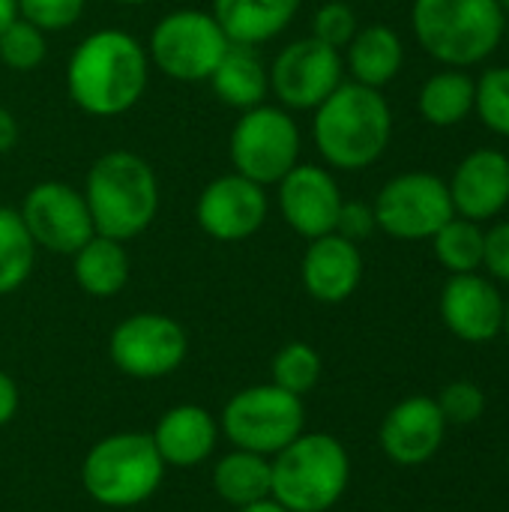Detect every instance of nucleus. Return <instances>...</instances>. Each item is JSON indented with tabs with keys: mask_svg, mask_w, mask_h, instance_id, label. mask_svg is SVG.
Wrapping results in <instances>:
<instances>
[{
	"mask_svg": "<svg viewBox=\"0 0 509 512\" xmlns=\"http://www.w3.org/2000/svg\"><path fill=\"white\" fill-rule=\"evenodd\" d=\"M150 84L147 48L126 30L102 27L84 36L66 63L69 99L90 117L108 120L132 111Z\"/></svg>",
	"mask_w": 509,
	"mask_h": 512,
	"instance_id": "obj_1",
	"label": "nucleus"
},
{
	"mask_svg": "<svg viewBox=\"0 0 509 512\" xmlns=\"http://www.w3.org/2000/svg\"><path fill=\"white\" fill-rule=\"evenodd\" d=\"M312 138L321 159L339 171L375 165L393 138V111L381 90L342 81L318 108Z\"/></svg>",
	"mask_w": 509,
	"mask_h": 512,
	"instance_id": "obj_2",
	"label": "nucleus"
},
{
	"mask_svg": "<svg viewBox=\"0 0 509 512\" xmlns=\"http://www.w3.org/2000/svg\"><path fill=\"white\" fill-rule=\"evenodd\" d=\"M81 192L96 234L117 243L141 237L159 213L156 171L132 150L102 153L90 165Z\"/></svg>",
	"mask_w": 509,
	"mask_h": 512,
	"instance_id": "obj_3",
	"label": "nucleus"
},
{
	"mask_svg": "<svg viewBox=\"0 0 509 512\" xmlns=\"http://www.w3.org/2000/svg\"><path fill=\"white\" fill-rule=\"evenodd\" d=\"M348 483L351 456L327 432H303L270 459V498L288 512L333 510Z\"/></svg>",
	"mask_w": 509,
	"mask_h": 512,
	"instance_id": "obj_4",
	"label": "nucleus"
},
{
	"mask_svg": "<svg viewBox=\"0 0 509 512\" xmlns=\"http://www.w3.org/2000/svg\"><path fill=\"white\" fill-rule=\"evenodd\" d=\"M411 27L429 57L468 69L495 54L507 33V12L498 0H414Z\"/></svg>",
	"mask_w": 509,
	"mask_h": 512,
	"instance_id": "obj_5",
	"label": "nucleus"
},
{
	"mask_svg": "<svg viewBox=\"0 0 509 512\" xmlns=\"http://www.w3.org/2000/svg\"><path fill=\"white\" fill-rule=\"evenodd\" d=\"M165 471L168 468L147 432H117L87 450L81 462V486L99 507L129 510L159 492Z\"/></svg>",
	"mask_w": 509,
	"mask_h": 512,
	"instance_id": "obj_6",
	"label": "nucleus"
},
{
	"mask_svg": "<svg viewBox=\"0 0 509 512\" xmlns=\"http://www.w3.org/2000/svg\"><path fill=\"white\" fill-rule=\"evenodd\" d=\"M306 429V405L300 396L276 384H255L234 393L219 417V432L231 447L273 459Z\"/></svg>",
	"mask_w": 509,
	"mask_h": 512,
	"instance_id": "obj_7",
	"label": "nucleus"
},
{
	"mask_svg": "<svg viewBox=\"0 0 509 512\" xmlns=\"http://www.w3.org/2000/svg\"><path fill=\"white\" fill-rule=\"evenodd\" d=\"M228 45L231 39L225 36L213 12L174 9L156 21L147 42V57L150 66H156L162 75L183 84H195L210 81Z\"/></svg>",
	"mask_w": 509,
	"mask_h": 512,
	"instance_id": "obj_8",
	"label": "nucleus"
},
{
	"mask_svg": "<svg viewBox=\"0 0 509 512\" xmlns=\"http://www.w3.org/2000/svg\"><path fill=\"white\" fill-rule=\"evenodd\" d=\"M300 129L282 105H255L240 111L231 129L228 156L237 174L258 186H276L300 162Z\"/></svg>",
	"mask_w": 509,
	"mask_h": 512,
	"instance_id": "obj_9",
	"label": "nucleus"
},
{
	"mask_svg": "<svg viewBox=\"0 0 509 512\" xmlns=\"http://www.w3.org/2000/svg\"><path fill=\"white\" fill-rule=\"evenodd\" d=\"M189 354V336L171 315L135 312L108 336V357L117 372L135 381H159L174 375Z\"/></svg>",
	"mask_w": 509,
	"mask_h": 512,
	"instance_id": "obj_10",
	"label": "nucleus"
},
{
	"mask_svg": "<svg viewBox=\"0 0 509 512\" xmlns=\"http://www.w3.org/2000/svg\"><path fill=\"white\" fill-rule=\"evenodd\" d=\"M372 210L378 228L396 240H432L456 216L450 186L429 171H408L387 180Z\"/></svg>",
	"mask_w": 509,
	"mask_h": 512,
	"instance_id": "obj_11",
	"label": "nucleus"
},
{
	"mask_svg": "<svg viewBox=\"0 0 509 512\" xmlns=\"http://www.w3.org/2000/svg\"><path fill=\"white\" fill-rule=\"evenodd\" d=\"M342 81V54L315 36L285 45L270 63V93L285 111H315Z\"/></svg>",
	"mask_w": 509,
	"mask_h": 512,
	"instance_id": "obj_12",
	"label": "nucleus"
},
{
	"mask_svg": "<svg viewBox=\"0 0 509 512\" xmlns=\"http://www.w3.org/2000/svg\"><path fill=\"white\" fill-rule=\"evenodd\" d=\"M18 213L36 249L54 255H75L96 234L84 192L63 180L36 183L24 195Z\"/></svg>",
	"mask_w": 509,
	"mask_h": 512,
	"instance_id": "obj_13",
	"label": "nucleus"
},
{
	"mask_svg": "<svg viewBox=\"0 0 509 512\" xmlns=\"http://www.w3.org/2000/svg\"><path fill=\"white\" fill-rule=\"evenodd\" d=\"M267 189L231 171L210 180L195 204V219L201 231L219 243H240L261 231L267 222Z\"/></svg>",
	"mask_w": 509,
	"mask_h": 512,
	"instance_id": "obj_14",
	"label": "nucleus"
},
{
	"mask_svg": "<svg viewBox=\"0 0 509 512\" xmlns=\"http://www.w3.org/2000/svg\"><path fill=\"white\" fill-rule=\"evenodd\" d=\"M279 213L291 231L306 240L336 231L342 210V189L336 177L321 165H294L279 183Z\"/></svg>",
	"mask_w": 509,
	"mask_h": 512,
	"instance_id": "obj_15",
	"label": "nucleus"
},
{
	"mask_svg": "<svg viewBox=\"0 0 509 512\" xmlns=\"http://www.w3.org/2000/svg\"><path fill=\"white\" fill-rule=\"evenodd\" d=\"M447 435V420L435 399L429 396H408L387 411L378 429L381 450L390 462L402 468H417L429 462Z\"/></svg>",
	"mask_w": 509,
	"mask_h": 512,
	"instance_id": "obj_16",
	"label": "nucleus"
},
{
	"mask_svg": "<svg viewBox=\"0 0 509 512\" xmlns=\"http://www.w3.org/2000/svg\"><path fill=\"white\" fill-rule=\"evenodd\" d=\"M441 318L456 339L483 345L504 327V297L492 279L459 273L441 291Z\"/></svg>",
	"mask_w": 509,
	"mask_h": 512,
	"instance_id": "obj_17",
	"label": "nucleus"
},
{
	"mask_svg": "<svg viewBox=\"0 0 509 512\" xmlns=\"http://www.w3.org/2000/svg\"><path fill=\"white\" fill-rule=\"evenodd\" d=\"M447 186L456 216L471 222L495 219L509 204V156L495 147H480L456 165Z\"/></svg>",
	"mask_w": 509,
	"mask_h": 512,
	"instance_id": "obj_18",
	"label": "nucleus"
},
{
	"mask_svg": "<svg viewBox=\"0 0 509 512\" xmlns=\"http://www.w3.org/2000/svg\"><path fill=\"white\" fill-rule=\"evenodd\" d=\"M300 279L312 300L327 306L345 303L363 282L360 243H351L336 231L309 240L300 261Z\"/></svg>",
	"mask_w": 509,
	"mask_h": 512,
	"instance_id": "obj_19",
	"label": "nucleus"
},
{
	"mask_svg": "<svg viewBox=\"0 0 509 512\" xmlns=\"http://www.w3.org/2000/svg\"><path fill=\"white\" fill-rule=\"evenodd\" d=\"M219 420L201 405L168 408L156 429L150 432L165 468H195L204 465L219 444Z\"/></svg>",
	"mask_w": 509,
	"mask_h": 512,
	"instance_id": "obj_20",
	"label": "nucleus"
},
{
	"mask_svg": "<svg viewBox=\"0 0 509 512\" xmlns=\"http://www.w3.org/2000/svg\"><path fill=\"white\" fill-rule=\"evenodd\" d=\"M303 0H213L210 12L237 45H261L288 30Z\"/></svg>",
	"mask_w": 509,
	"mask_h": 512,
	"instance_id": "obj_21",
	"label": "nucleus"
},
{
	"mask_svg": "<svg viewBox=\"0 0 509 512\" xmlns=\"http://www.w3.org/2000/svg\"><path fill=\"white\" fill-rule=\"evenodd\" d=\"M210 87L228 108L249 111L261 105L270 93V66L264 63L255 45L231 42L210 75Z\"/></svg>",
	"mask_w": 509,
	"mask_h": 512,
	"instance_id": "obj_22",
	"label": "nucleus"
},
{
	"mask_svg": "<svg viewBox=\"0 0 509 512\" xmlns=\"http://www.w3.org/2000/svg\"><path fill=\"white\" fill-rule=\"evenodd\" d=\"M402 63H405V45L399 33L387 24L360 27L348 42L345 66L357 84L381 90L402 72Z\"/></svg>",
	"mask_w": 509,
	"mask_h": 512,
	"instance_id": "obj_23",
	"label": "nucleus"
},
{
	"mask_svg": "<svg viewBox=\"0 0 509 512\" xmlns=\"http://www.w3.org/2000/svg\"><path fill=\"white\" fill-rule=\"evenodd\" d=\"M72 276H75L78 288L87 297H96V300L117 297L126 288V282H129V255H126V246L117 243V240H111V237L93 234L72 255Z\"/></svg>",
	"mask_w": 509,
	"mask_h": 512,
	"instance_id": "obj_24",
	"label": "nucleus"
},
{
	"mask_svg": "<svg viewBox=\"0 0 509 512\" xmlns=\"http://www.w3.org/2000/svg\"><path fill=\"white\" fill-rule=\"evenodd\" d=\"M213 492L234 510L267 501L270 498V459L231 447V453H225L213 465Z\"/></svg>",
	"mask_w": 509,
	"mask_h": 512,
	"instance_id": "obj_25",
	"label": "nucleus"
},
{
	"mask_svg": "<svg viewBox=\"0 0 509 512\" xmlns=\"http://www.w3.org/2000/svg\"><path fill=\"white\" fill-rule=\"evenodd\" d=\"M474 102H477V81L465 69L444 66L420 87L417 108L426 123L447 129V126H459L474 111Z\"/></svg>",
	"mask_w": 509,
	"mask_h": 512,
	"instance_id": "obj_26",
	"label": "nucleus"
},
{
	"mask_svg": "<svg viewBox=\"0 0 509 512\" xmlns=\"http://www.w3.org/2000/svg\"><path fill=\"white\" fill-rule=\"evenodd\" d=\"M36 243L30 240L21 213L0 204V297L15 294L33 273Z\"/></svg>",
	"mask_w": 509,
	"mask_h": 512,
	"instance_id": "obj_27",
	"label": "nucleus"
},
{
	"mask_svg": "<svg viewBox=\"0 0 509 512\" xmlns=\"http://www.w3.org/2000/svg\"><path fill=\"white\" fill-rule=\"evenodd\" d=\"M483 237H486V231L480 228V222H471L465 216H453L432 237V249H435L438 264L444 270H450L453 276L477 273L483 267Z\"/></svg>",
	"mask_w": 509,
	"mask_h": 512,
	"instance_id": "obj_28",
	"label": "nucleus"
},
{
	"mask_svg": "<svg viewBox=\"0 0 509 512\" xmlns=\"http://www.w3.org/2000/svg\"><path fill=\"white\" fill-rule=\"evenodd\" d=\"M270 375H273L270 384L303 399L321 381V354L309 342H288L276 351Z\"/></svg>",
	"mask_w": 509,
	"mask_h": 512,
	"instance_id": "obj_29",
	"label": "nucleus"
},
{
	"mask_svg": "<svg viewBox=\"0 0 509 512\" xmlns=\"http://www.w3.org/2000/svg\"><path fill=\"white\" fill-rule=\"evenodd\" d=\"M48 33H42L36 24L15 18L3 33H0V63L12 72H33L42 66L48 54Z\"/></svg>",
	"mask_w": 509,
	"mask_h": 512,
	"instance_id": "obj_30",
	"label": "nucleus"
},
{
	"mask_svg": "<svg viewBox=\"0 0 509 512\" xmlns=\"http://www.w3.org/2000/svg\"><path fill=\"white\" fill-rule=\"evenodd\" d=\"M474 111L480 114L486 129H492L495 135L509 138V66L486 69L477 78Z\"/></svg>",
	"mask_w": 509,
	"mask_h": 512,
	"instance_id": "obj_31",
	"label": "nucleus"
},
{
	"mask_svg": "<svg viewBox=\"0 0 509 512\" xmlns=\"http://www.w3.org/2000/svg\"><path fill=\"white\" fill-rule=\"evenodd\" d=\"M438 408L447 426H471L486 414V393L471 381H453L438 393Z\"/></svg>",
	"mask_w": 509,
	"mask_h": 512,
	"instance_id": "obj_32",
	"label": "nucleus"
},
{
	"mask_svg": "<svg viewBox=\"0 0 509 512\" xmlns=\"http://www.w3.org/2000/svg\"><path fill=\"white\" fill-rule=\"evenodd\" d=\"M84 6L87 0H18V18L42 33H63L84 15Z\"/></svg>",
	"mask_w": 509,
	"mask_h": 512,
	"instance_id": "obj_33",
	"label": "nucleus"
},
{
	"mask_svg": "<svg viewBox=\"0 0 509 512\" xmlns=\"http://www.w3.org/2000/svg\"><path fill=\"white\" fill-rule=\"evenodd\" d=\"M357 30H360L357 15H354V9H351L348 3H342V0L324 3V6L315 12V18H312V36H315L318 42L336 48V51L348 48V42L354 39Z\"/></svg>",
	"mask_w": 509,
	"mask_h": 512,
	"instance_id": "obj_34",
	"label": "nucleus"
},
{
	"mask_svg": "<svg viewBox=\"0 0 509 512\" xmlns=\"http://www.w3.org/2000/svg\"><path fill=\"white\" fill-rule=\"evenodd\" d=\"M375 228H378V222H375L372 204H363V201H342V210H339V219H336V234H342V237L351 240V243H360V240L372 237Z\"/></svg>",
	"mask_w": 509,
	"mask_h": 512,
	"instance_id": "obj_35",
	"label": "nucleus"
},
{
	"mask_svg": "<svg viewBox=\"0 0 509 512\" xmlns=\"http://www.w3.org/2000/svg\"><path fill=\"white\" fill-rule=\"evenodd\" d=\"M483 267L492 279L509 285V222H498L483 237Z\"/></svg>",
	"mask_w": 509,
	"mask_h": 512,
	"instance_id": "obj_36",
	"label": "nucleus"
},
{
	"mask_svg": "<svg viewBox=\"0 0 509 512\" xmlns=\"http://www.w3.org/2000/svg\"><path fill=\"white\" fill-rule=\"evenodd\" d=\"M18 408H21L18 384H15V381L0 369V429H3V426H9V423L15 420Z\"/></svg>",
	"mask_w": 509,
	"mask_h": 512,
	"instance_id": "obj_37",
	"label": "nucleus"
},
{
	"mask_svg": "<svg viewBox=\"0 0 509 512\" xmlns=\"http://www.w3.org/2000/svg\"><path fill=\"white\" fill-rule=\"evenodd\" d=\"M15 141H18V123H15V117L9 111L0 108V153L12 150Z\"/></svg>",
	"mask_w": 509,
	"mask_h": 512,
	"instance_id": "obj_38",
	"label": "nucleus"
},
{
	"mask_svg": "<svg viewBox=\"0 0 509 512\" xmlns=\"http://www.w3.org/2000/svg\"><path fill=\"white\" fill-rule=\"evenodd\" d=\"M18 18V0H0V33Z\"/></svg>",
	"mask_w": 509,
	"mask_h": 512,
	"instance_id": "obj_39",
	"label": "nucleus"
},
{
	"mask_svg": "<svg viewBox=\"0 0 509 512\" xmlns=\"http://www.w3.org/2000/svg\"><path fill=\"white\" fill-rule=\"evenodd\" d=\"M237 512H288L282 504H276L273 498H267V501H258V504H249V507H240Z\"/></svg>",
	"mask_w": 509,
	"mask_h": 512,
	"instance_id": "obj_40",
	"label": "nucleus"
},
{
	"mask_svg": "<svg viewBox=\"0 0 509 512\" xmlns=\"http://www.w3.org/2000/svg\"><path fill=\"white\" fill-rule=\"evenodd\" d=\"M501 333L507 336L509 342V300H504V327H501Z\"/></svg>",
	"mask_w": 509,
	"mask_h": 512,
	"instance_id": "obj_41",
	"label": "nucleus"
},
{
	"mask_svg": "<svg viewBox=\"0 0 509 512\" xmlns=\"http://www.w3.org/2000/svg\"><path fill=\"white\" fill-rule=\"evenodd\" d=\"M114 3H123V6H141V3H147V0H114Z\"/></svg>",
	"mask_w": 509,
	"mask_h": 512,
	"instance_id": "obj_42",
	"label": "nucleus"
},
{
	"mask_svg": "<svg viewBox=\"0 0 509 512\" xmlns=\"http://www.w3.org/2000/svg\"><path fill=\"white\" fill-rule=\"evenodd\" d=\"M498 6H501L504 12H509V0H498Z\"/></svg>",
	"mask_w": 509,
	"mask_h": 512,
	"instance_id": "obj_43",
	"label": "nucleus"
},
{
	"mask_svg": "<svg viewBox=\"0 0 509 512\" xmlns=\"http://www.w3.org/2000/svg\"><path fill=\"white\" fill-rule=\"evenodd\" d=\"M504 39H507V42H509V21H507V33H504Z\"/></svg>",
	"mask_w": 509,
	"mask_h": 512,
	"instance_id": "obj_44",
	"label": "nucleus"
},
{
	"mask_svg": "<svg viewBox=\"0 0 509 512\" xmlns=\"http://www.w3.org/2000/svg\"><path fill=\"white\" fill-rule=\"evenodd\" d=\"M507 468H509V453H507Z\"/></svg>",
	"mask_w": 509,
	"mask_h": 512,
	"instance_id": "obj_45",
	"label": "nucleus"
}]
</instances>
